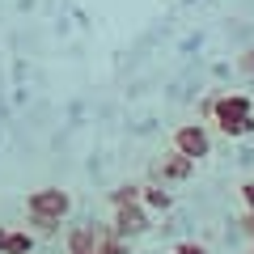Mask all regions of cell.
<instances>
[{
    "label": "cell",
    "mask_w": 254,
    "mask_h": 254,
    "mask_svg": "<svg viewBox=\"0 0 254 254\" xmlns=\"http://www.w3.org/2000/svg\"><path fill=\"white\" fill-rule=\"evenodd\" d=\"M212 123L220 127V136L242 140L254 131V102L246 93H216L212 102Z\"/></svg>",
    "instance_id": "1"
},
{
    "label": "cell",
    "mask_w": 254,
    "mask_h": 254,
    "mask_svg": "<svg viewBox=\"0 0 254 254\" xmlns=\"http://www.w3.org/2000/svg\"><path fill=\"white\" fill-rule=\"evenodd\" d=\"M72 212V195L60 187H38L26 195V216H47V220H64Z\"/></svg>",
    "instance_id": "2"
},
{
    "label": "cell",
    "mask_w": 254,
    "mask_h": 254,
    "mask_svg": "<svg viewBox=\"0 0 254 254\" xmlns=\"http://www.w3.org/2000/svg\"><path fill=\"white\" fill-rule=\"evenodd\" d=\"M174 153L190 157V161H203V157H212V136L203 123H182L178 131H174Z\"/></svg>",
    "instance_id": "3"
},
{
    "label": "cell",
    "mask_w": 254,
    "mask_h": 254,
    "mask_svg": "<svg viewBox=\"0 0 254 254\" xmlns=\"http://www.w3.org/2000/svg\"><path fill=\"white\" fill-rule=\"evenodd\" d=\"M110 229H115L119 237H127V242H131V237H140V233H148V208L144 203H123V208H115V220H110Z\"/></svg>",
    "instance_id": "4"
},
{
    "label": "cell",
    "mask_w": 254,
    "mask_h": 254,
    "mask_svg": "<svg viewBox=\"0 0 254 254\" xmlns=\"http://www.w3.org/2000/svg\"><path fill=\"white\" fill-rule=\"evenodd\" d=\"M102 229L106 225H72L68 229V254H98Z\"/></svg>",
    "instance_id": "5"
},
{
    "label": "cell",
    "mask_w": 254,
    "mask_h": 254,
    "mask_svg": "<svg viewBox=\"0 0 254 254\" xmlns=\"http://www.w3.org/2000/svg\"><path fill=\"white\" fill-rule=\"evenodd\" d=\"M190 174H195V161L182 157V153H170L165 161H157V178L161 182H182V178H190Z\"/></svg>",
    "instance_id": "6"
},
{
    "label": "cell",
    "mask_w": 254,
    "mask_h": 254,
    "mask_svg": "<svg viewBox=\"0 0 254 254\" xmlns=\"http://www.w3.org/2000/svg\"><path fill=\"white\" fill-rule=\"evenodd\" d=\"M140 203H144L148 212H170V203H174V195L161 187V182H153V187H140Z\"/></svg>",
    "instance_id": "7"
},
{
    "label": "cell",
    "mask_w": 254,
    "mask_h": 254,
    "mask_svg": "<svg viewBox=\"0 0 254 254\" xmlns=\"http://www.w3.org/2000/svg\"><path fill=\"white\" fill-rule=\"evenodd\" d=\"M34 233L30 229H9V237H4V250L0 254H34Z\"/></svg>",
    "instance_id": "8"
},
{
    "label": "cell",
    "mask_w": 254,
    "mask_h": 254,
    "mask_svg": "<svg viewBox=\"0 0 254 254\" xmlns=\"http://www.w3.org/2000/svg\"><path fill=\"white\" fill-rule=\"evenodd\" d=\"M98 254H131V242L127 237H119L115 229H102V242H98Z\"/></svg>",
    "instance_id": "9"
},
{
    "label": "cell",
    "mask_w": 254,
    "mask_h": 254,
    "mask_svg": "<svg viewBox=\"0 0 254 254\" xmlns=\"http://www.w3.org/2000/svg\"><path fill=\"white\" fill-rule=\"evenodd\" d=\"M140 199V182H123V187L110 190V208H123V203H136Z\"/></svg>",
    "instance_id": "10"
},
{
    "label": "cell",
    "mask_w": 254,
    "mask_h": 254,
    "mask_svg": "<svg viewBox=\"0 0 254 254\" xmlns=\"http://www.w3.org/2000/svg\"><path fill=\"white\" fill-rule=\"evenodd\" d=\"M26 229H30V233H43V237H55V233H60V220H47V216H26Z\"/></svg>",
    "instance_id": "11"
},
{
    "label": "cell",
    "mask_w": 254,
    "mask_h": 254,
    "mask_svg": "<svg viewBox=\"0 0 254 254\" xmlns=\"http://www.w3.org/2000/svg\"><path fill=\"white\" fill-rule=\"evenodd\" d=\"M237 72H242L246 81H254V47H250V51H242V55H237Z\"/></svg>",
    "instance_id": "12"
},
{
    "label": "cell",
    "mask_w": 254,
    "mask_h": 254,
    "mask_svg": "<svg viewBox=\"0 0 254 254\" xmlns=\"http://www.w3.org/2000/svg\"><path fill=\"white\" fill-rule=\"evenodd\" d=\"M174 254H208V246H199V242H178V246H174Z\"/></svg>",
    "instance_id": "13"
},
{
    "label": "cell",
    "mask_w": 254,
    "mask_h": 254,
    "mask_svg": "<svg viewBox=\"0 0 254 254\" xmlns=\"http://www.w3.org/2000/svg\"><path fill=\"white\" fill-rule=\"evenodd\" d=\"M242 233L254 237V208H246V216H242Z\"/></svg>",
    "instance_id": "14"
},
{
    "label": "cell",
    "mask_w": 254,
    "mask_h": 254,
    "mask_svg": "<svg viewBox=\"0 0 254 254\" xmlns=\"http://www.w3.org/2000/svg\"><path fill=\"white\" fill-rule=\"evenodd\" d=\"M242 203H246V208H254V182H246V187H242Z\"/></svg>",
    "instance_id": "15"
},
{
    "label": "cell",
    "mask_w": 254,
    "mask_h": 254,
    "mask_svg": "<svg viewBox=\"0 0 254 254\" xmlns=\"http://www.w3.org/2000/svg\"><path fill=\"white\" fill-rule=\"evenodd\" d=\"M4 237H9V229H4V225H0V250H4Z\"/></svg>",
    "instance_id": "16"
},
{
    "label": "cell",
    "mask_w": 254,
    "mask_h": 254,
    "mask_svg": "<svg viewBox=\"0 0 254 254\" xmlns=\"http://www.w3.org/2000/svg\"><path fill=\"white\" fill-rule=\"evenodd\" d=\"M250 254H254V250H250Z\"/></svg>",
    "instance_id": "17"
}]
</instances>
